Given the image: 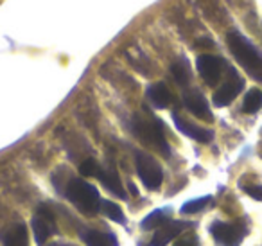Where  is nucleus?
Masks as SVG:
<instances>
[{"label": "nucleus", "mask_w": 262, "mask_h": 246, "mask_svg": "<svg viewBox=\"0 0 262 246\" xmlns=\"http://www.w3.org/2000/svg\"><path fill=\"white\" fill-rule=\"evenodd\" d=\"M228 47L232 51L233 58L239 61V65L253 77L255 81L262 83V56L258 51L239 33H228Z\"/></svg>", "instance_id": "obj_1"}, {"label": "nucleus", "mask_w": 262, "mask_h": 246, "mask_svg": "<svg viewBox=\"0 0 262 246\" xmlns=\"http://www.w3.org/2000/svg\"><path fill=\"white\" fill-rule=\"evenodd\" d=\"M67 198L83 214H95L99 210V203H101L97 189L81 178L70 180L69 187H67Z\"/></svg>", "instance_id": "obj_2"}, {"label": "nucleus", "mask_w": 262, "mask_h": 246, "mask_svg": "<svg viewBox=\"0 0 262 246\" xmlns=\"http://www.w3.org/2000/svg\"><path fill=\"white\" fill-rule=\"evenodd\" d=\"M133 131H135V135L144 142V144L155 148L164 156H169V146L164 137L162 122H158V120L153 119V117H151V119H147V117H135Z\"/></svg>", "instance_id": "obj_3"}, {"label": "nucleus", "mask_w": 262, "mask_h": 246, "mask_svg": "<svg viewBox=\"0 0 262 246\" xmlns=\"http://www.w3.org/2000/svg\"><path fill=\"white\" fill-rule=\"evenodd\" d=\"M135 160H137V173H139L142 183L146 185L147 189H151V191L160 187L162 181H164V173H162L160 163L151 155L142 153V151L137 153Z\"/></svg>", "instance_id": "obj_4"}, {"label": "nucleus", "mask_w": 262, "mask_h": 246, "mask_svg": "<svg viewBox=\"0 0 262 246\" xmlns=\"http://www.w3.org/2000/svg\"><path fill=\"white\" fill-rule=\"evenodd\" d=\"M210 234L219 246H239L246 230L243 224L214 223L210 227Z\"/></svg>", "instance_id": "obj_5"}, {"label": "nucleus", "mask_w": 262, "mask_h": 246, "mask_svg": "<svg viewBox=\"0 0 262 246\" xmlns=\"http://www.w3.org/2000/svg\"><path fill=\"white\" fill-rule=\"evenodd\" d=\"M33 232L38 244H43L52 234H56V221L49 209L41 207L33 217Z\"/></svg>", "instance_id": "obj_6"}, {"label": "nucleus", "mask_w": 262, "mask_h": 246, "mask_svg": "<svg viewBox=\"0 0 262 246\" xmlns=\"http://www.w3.org/2000/svg\"><path fill=\"white\" fill-rule=\"evenodd\" d=\"M196 67H198V72L201 74L207 85H215L223 76V70H225V63H223L221 58L217 56H212V54H203L198 58L196 61Z\"/></svg>", "instance_id": "obj_7"}, {"label": "nucleus", "mask_w": 262, "mask_h": 246, "mask_svg": "<svg viewBox=\"0 0 262 246\" xmlns=\"http://www.w3.org/2000/svg\"><path fill=\"white\" fill-rule=\"evenodd\" d=\"M183 102H185L187 110H189L192 115H196L198 119L203 120H212V112L208 108L207 99L201 95L200 90H187L185 95H183Z\"/></svg>", "instance_id": "obj_8"}, {"label": "nucleus", "mask_w": 262, "mask_h": 246, "mask_svg": "<svg viewBox=\"0 0 262 246\" xmlns=\"http://www.w3.org/2000/svg\"><path fill=\"white\" fill-rule=\"evenodd\" d=\"M172 120H174V126L178 128L183 135H187L189 138H194V140H198V142H203V144H207V142H210L212 138H214V133H212L210 130H205V128L189 122V120H185L183 117H180L178 113H172Z\"/></svg>", "instance_id": "obj_9"}, {"label": "nucleus", "mask_w": 262, "mask_h": 246, "mask_svg": "<svg viewBox=\"0 0 262 246\" xmlns=\"http://www.w3.org/2000/svg\"><path fill=\"white\" fill-rule=\"evenodd\" d=\"M244 88V81L241 77H232L225 85L217 88V92L214 94V105L215 106H226L241 94V90Z\"/></svg>", "instance_id": "obj_10"}, {"label": "nucleus", "mask_w": 262, "mask_h": 246, "mask_svg": "<svg viewBox=\"0 0 262 246\" xmlns=\"http://www.w3.org/2000/svg\"><path fill=\"white\" fill-rule=\"evenodd\" d=\"M187 228V223L182 221H172V223H165L164 227H160L157 230V234L151 239V246H165L167 242H171L174 237H178L182 234V230Z\"/></svg>", "instance_id": "obj_11"}, {"label": "nucleus", "mask_w": 262, "mask_h": 246, "mask_svg": "<svg viewBox=\"0 0 262 246\" xmlns=\"http://www.w3.org/2000/svg\"><path fill=\"white\" fill-rule=\"evenodd\" d=\"M97 178L112 194L117 196V198H120V199L126 198V192H124V187H122V183H120L119 174H117L112 167H110V169H99Z\"/></svg>", "instance_id": "obj_12"}, {"label": "nucleus", "mask_w": 262, "mask_h": 246, "mask_svg": "<svg viewBox=\"0 0 262 246\" xmlns=\"http://www.w3.org/2000/svg\"><path fill=\"white\" fill-rule=\"evenodd\" d=\"M81 239L86 246H119V241L113 234L99 230H83Z\"/></svg>", "instance_id": "obj_13"}, {"label": "nucleus", "mask_w": 262, "mask_h": 246, "mask_svg": "<svg viewBox=\"0 0 262 246\" xmlns=\"http://www.w3.org/2000/svg\"><path fill=\"white\" fill-rule=\"evenodd\" d=\"M147 99L153 102L157 108H167L171 105V92L165 83H155L147 88Z\"/></svg>", "instance_id": "obj_14"}, {"label": "nucleus", "mask_w": 262, "mask_h": 246, "mask_svg": "<svg viewBox=\"0 0 262 246\" xmlns=\"http://www.w3.org/2000/svg\"><path fill=\"white\" fill-rule=\"evenodd\" d=\"M29 242V234H27L26 224H16L8 234L4 235V246H27Z\"/></svg>", "instance_id": "obj_15"}, {"label": "nucleus", "mask_w": 262, "mask_h": 246, "mask_svg": "<svg viewBox=\"0 0 262 246\" xmlns=\"http://www.w3.org/2000/svg\"><path fill=\"white\" fill-rule=\"evenodd\" d=\"M262 108V90L258 88H251L246 92L243 101V112L246 113H255Z\"/></svg>", "instance_id": "obj_16"}, {"label": "nucleus", "mask_w": 262, "mask_h": 246, "mask_svg": "<svg viewBox=\"0 0 262 246\" xmlns=\"http://www.w3.org/2000/svg\"><path fill=\"white\" fill-rule=\"evenodd\" d=\"M99 209L102 210V214H104V216H108L110 219H113L115 223L126 224V216H124V212L120 210V207L117 205V203L108 201V199H102V201L99 203Z\"/></svg>", "instance_id": "obj_17"}, {"label": "nucleus", "mask_w": 262, "mask_h": 246, "mask_svg": "<svg viewBox=\"0 0 262 246\" xmlns=\"http://www.w3.org/2000/svg\"><path fill=\"white\" fill-rule=\"evenodd\" d=\"M165 223H169L167 210H155V212H151L149 216L140 223V227H142L144 230H153V228L164 227Z\"/></svg>", "instance_id": "obj_18"}, {"label": "nucleus", "mask_w": 262, "mask_h": 246, "mask_svg": "<svg viewBox=\"0 0 262 246\" xmlns=\"http://www.w3.org/2000/svg\"><path fill=\"white\" fill-rule=\"evenodd\" d=\"M171 72L178 85H187L190 81V67H189V61H187V59L180 58L178 61L172 63Z\"/></svg>", "instance_id": "obj_19"}, {"label": "nucleus", "mask_w": 262, "mask_h": 246, "mask_svg": "<svg viewBox=\"0 0 262 246\" xmlns=\"http://www.w3.org/2000/svg\"><path fill=\"white\" fill-rule=\"evenodd\" d=\"M210 201H212L210 196L190 199V201H187L185 205L182 207V214H196V212H200V210H203L205 207H207V203H210Z\"/></svg>", "instance_id": "obj_20"}, {"label": "nucleus", "mask_w": 262, "mask_h": 246, "mask_svg": "<svg viewBox=\"0 0 262 246\" xmlns=\"http://www.w3.org/2000/svg\"><path fill=\"white\" fill-rule=\"evenodd\" d=\"M99 169H101V167H99V163L95 162L94 158L84 160V162L79 166V173L83 174V176H97Z\"/></svg>", "instance_id": "obj_21"}, {"label": "nucleus", "mask_w": 262, "mask_h": 246, "mask_svg": "<svg viewBox=\"0 0 262 246\" xmlns=\"http://www.w3.org/2000/svg\"><path fill=\"white\" fill-rule=\"evenodd\" d=\"M174 246H200V241L194 234H183L178 235V239L174 241Z\"/></svg>", "instance_id": "obj_22"}, {"label": "nucleus", "mask_w": 262, "mask_h": 246, "mask_svg": "<svg viewBox=\"0 0 262 246\" xmlns=\"http://www.w3.org/2000/svg\"><path fill=\"white\" fill-rule=\"evenodd\" d=\"M244 192H246L248 196H251L253 199H258V201L262 199V185H248V187L244 189Z\"/></svg>", "instance_id": "obj_23"}, {"label": "nucleus", "mask_w": 262, "mask_h": 246, "mask_svg": "<svg viewBox=\"0 0 262 246\" xmlns=\"http://www.w3.org/2000/svg\"><path fill=\"white\" fill-rule=\"evenodd\" d=\"M260 156H262V151H260Z\"/></svg>", "instance_id": "obj_24"}]
</instances>
